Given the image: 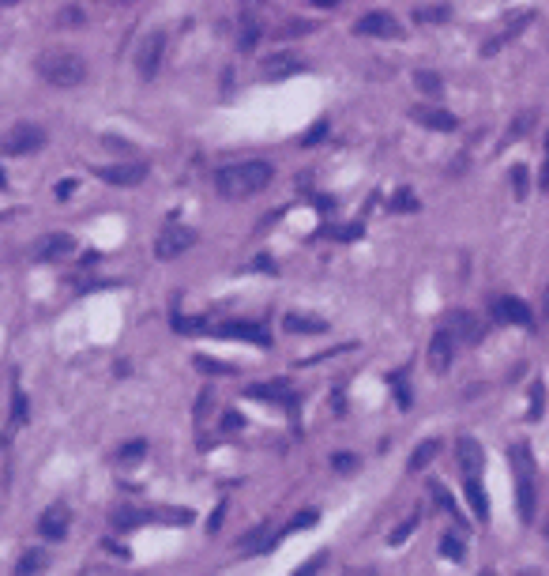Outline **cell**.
<instances>
[{
  "label": "cell",
  "mask_w": 549,
  "mask_h": 576,
  "mask_svg": "<svg viewBox=\"0 0 549 576\" xmlns=\"http://www.w3.org/2000/svg\"><path fill=\"white\" fill-rule=\"evenodd\" d=\"M275 178V166L264 162V159H248V162H234V166H222L215 173V189L218 196L226 200H245L253 196V192L267 189Z\"/></svg>",
  "instance_id": "1"
},
{
  "label": "cell",
  "mask_w": 549,
  "mask_h": 576,
  "mask_svg": "<svg viewBox=\"0 0 549 576\" xmlns=\"http://www.w3.org/2000/svg\"><path fill=\"white\" fill-rule=\"evenodd\" d=\"M34 72L49 83V87H79L87 79V61L72 49H45L34 61Z\"/></svg>",
  "instance_id": "2"
},
{
  "label": "cell",
  "mask_w": 549,
  "mask_h": 576,
  "mask_svg": "<svg viewBox=\"0 0 549 576\" xmlns=\"http://www.w3.org/2000/svg\"><path fill=\"white\" fill-rule=\"evenodd\" d=\"M511 463H516V505H519V516L534 520V456H530L527 444H516L511 449Z\"/></svg>",
  "instance_id": "3"
},
{
  "label": "cell",
  "mask_w": 549,
  "mask_h": 576,
  "mask_svg": "<svg viewBox=\"0 0 549 576\" xmlns=\"http://www.w3.org/2000/svg\"><path fill=\"white\" fill-rule=\"evenodd\" d=\"M45 147V132L38 125H15L8 128V136L0 139V151L12 155V159H23V155H34Z\"/></svg>",
  "instance_id": "4"
},
{
  "label": "cell",
  "mask_w": 549,
  "mask_h": 576,
  "mask_svg": "<svg viewBox=\"0 0 549 576\" xmlns=\"http://www.w3.org/2000/svg\"><path fill=\"white\" fill-rule=\"evenodd\" d=\"M162 53H166V31H151L136 49V72L139 79H154L162 68Z\"/></svg>",
  "instance_id": "5"
},
{
  "label": "cell",
  "mask_w": 549,
  "mask_h": 576,
  "mask_svg": "<svg viewBox=\"0 0 549 576\" xmlns=\"http://www.w3.org/2000/svg\"><path fill=\"white\" fill-rule=\"evenodd\" d=\"M196 245V230L192 226H166L162 234L154 241V256L158 260H173L181 253H189V249Z\"/></svg>",
  "instance_id": "6"
},
{
  "label": "cell",
  "mask_w": 549,
  "mask_h": 576,
  "mask_svg": "<svg viewBox=\"0 0 549 576\" xmlns=\"http://www.w3.org/2000/svg\"><path fill=\"white\" fill-rule=\"evenodd\" d=\"M95 173L106 185H120V189H132L151 173V166L147 162H109V166H95Z\"/></svg>",
  "instance_id": "7"
},
{
  "label": "cell",
  "mask_w": 549,
  "mask_h": 576,
  "mask_svg": "<svg viewBox=\"0 0 549 576\" xmlns=\"http://www.w3.org/2000/svg\"><path fill=\"white\" fill-rule=\"evenodd\" d=\"M353 34H361V38H399L403 26H399V20L388 15V12H369V15H361V20L353 23Z\"/></svg>",
  "instance_id": "8"
},
{
  "label": "cell",
  "mask_w": 549,
  "mask_h": 576,
  "mask_svg": "<svg viewBox=\"0 0 549 576\" xmlns=\"http://www.w3.org/2000/svg\"><path fill=\"white\" fill-rule=\"evenodd\" d=\"M215 336L222 339H245V343H256V347H271V332L256 320H226L215 328Z\"/></svg>",
  "instance_id": "9"
},
{
  "label": "cell",
  "mask_w": 549,
  "mask_h": 576,
  "mask_svg": "<svg viewBox=\"0 0 549 576\" xmlns=\"http://www.w3.org/2000/svg\"><path fill=\"white\" fill-rule=\"evenodd\" d=\"M76 253V238L72 234H42L38 241L31 245V256L34 260H61V256H72Z\"/></svg>",
  "instance_id": "10"
},
{
  "label": "cell",
  "mask_w": 549,
  "mask_h": 576,
  "mask_svg": "<svg viewBox=\"0 0 549 576\" xmlns=\"http://www.w3.org/2000/svg\"><path fill=\"white\" fill-rule=\"evenodd\" d=\"M493 317L500 324H516V328H534V313L519 298H497L493 302Z\"/></svg>",
  "instance_id": "11"
},
{
  "label": "cell",
  "mask_w": 549,
  "mask_h": 576,
  "mask_svg": "<svg viewBox=\"0 0 549 576\" xmlns=\"http://www.w3.org/2000/svg\"><path fill=\"white\" fill-rule=\"evenodd\" d=\"M301 68H305V61L290 49H278L271 57L260 61V76H267V79H286V76H294V72H301Z\"/></svg>",
  "instance_id": "12"
},
{
  "label": "cell",
  "mask_w": 549,
  "mask_h": 576,
  "mask_svg": "<svg viewBox=\"0 0 549 576\" xmlns=\"http://www.w3.org/2000/svg\"><path fill=\"white\" fill-rule=\"evenodd\" d=\"M530 20H534V12H511L508 15V23L500 26V34H493V38H486V45H482V53H497V49H504V45L511 38H519V34L530 26Z\"/></svg>",
  "instance_id": "13"
},
{
  "label": "cell",
  "mask_w": 549,
  "mask_h": 576,
  "mask_svg": "<svg viewBox=\"0 0 549 576\" xmlns=\"http://www.w3.org/2000/svg\"><path fill=\"white\" fill-rule=\"evenodd\" d=\"M411 117L417 120V125L433 128V132H455V128H459V117L448 114L444 106H414Z\"/></svg>",
  "instance_id": "14"
},
{
  "label": "cell",
  "mask_w": 549,
  "mask_h": 576,
  "mask_svg": "<svg viewBox=\"0 0 549 576\" xmlns=\"http://www.w3.org/2000/svg\"><path fill=\"white\" fill-rule=\"evenodd\" d=\"M455 347H459V343L452 339V332H448V328L433 332V339H429V369H433V373H444V369L452 366Z\"/></svg>",
  "instance_id": "15"
},
{
  "label": "cell",
  "mask_w": 549,
  "mask_h": 576,
  "mask_svg": "<svg viewBox=\"0 0 549 576\" xmlns=\"http://www.w3.org/2000/svg\"><path fill=\"white\" fill-rule=\"evenodd\" d=\"M444 328L452 332V339H455V343H478V339H482V324H478V317H474V313H463V309L448 313V317H444Z\"/></svg>",
  "instance_id": "16"
},
{
  "label": "cell",
  "mask_w": 549,
  "mask_h": 576,
  "mask_svg": "<svg viewBox=\"0 0 549 576\" xmlns=\"http://www.w3.org/2000/svg\"><path fill=\"white\" fill-rule=\"evenodd\" d=\"M68 524H72L68 505H53V508H45V513H42L38 531H42V538H53V543H61V538L68 535Z\"/></svg>",
  "instance_id": "17"
},
{
  "label": "cell",
  "mask_w": 549,
  "mask_h": 576,
  "mask_svg": "<svg viewBox=\"0 0 549 576\" xmlns=\"http://www.w3.org/2000/svg\"><path fill=\"white\" fill-rule=\"evenodd\" d=\"M143 524H154V513H151V508L117 505L113 513H109V527H117V531H136V527H143Z\"/></svg>",
  "instance_id": "18"
},
{
  "label": "cell",
  "mask_w": 549,
  "mask_h": 576,
  "mask_svg": "<svg viewBox=\"0 0 549 576\" xmlns=\"http://www.w3.org/2000/svg\"><path fill=\"white\" fill-rule=\"evenodd\" d=\"M455 456H459V471L463 475H482V467H486V452H482V444L474 437H459L455 444Z\"/></svg>",
  "instance_id": "19"
},
{
  "label": "cell",
  "mask_w": 549,
  "mask_h": 576,
  "mask_svg": "<svg viewBox=\"0 0 549 576\" xmlns=\"http://www.w3.org/2000/svg\"><path fill=\"white\" fill-rule=\"evenodd\" d=\"M283 328L290 332V336H320V332H328V320H324V317H309V313H286Z\"/></svg>",
  "instance_id": "20"
},
{
  "label": "cell",
  "mask_w": 549,
  "mask_h": 576,
  "mask_svg": "<svg viewBox=\"0 0 549 576\" xmlns=\"http://www.w3.org/2000/svg\"><path fill=\"white\" fill-rule=\"evenodd\" d=\"M463 494H467L470 513L486 524L489 520V501H486V490H482V475H463Z\"/></svg>",
  "instance_id": "21"
},
{
  "label": "cell",
  "mask_w": 549,
  "mask_h": 576,
  "mask_svg": "<svg viewBox=\"0 0 549 576\" xmlns=\"http://www.w3.org/2000/svg\"><path fill=\"white\" fill-rule=\"evenodd\" d=\"M245 396L253 399H271V403H294V392L286 380H271V384H248Z\"/></svg>",
  "instance_id": "22"
},
{
  "label": "cell",
  "mask_w": 549,
  "mask_h": 576,
  "mask_svg": "<svg viewBox=\"0 0 549 576\" xmlns=\"http://www.w3.org/2000/svg\"><path fill=\"white\" fill-rule=\"evenodd\" d=\"M436 452H440V441L436 437H429V441H422L417 449L411 452V471H425L429 463L436 460Z\"/></svg>",
  "instance_id": "23"
},
{
  "label": "cell",
  "mask_w": 549,
  "mask_h": 576,
  "mask_svg": "<svg viewBox=\"0 0 549 576\" xmlns=\"http://www.w3.org/2000/svg\"><path fill=\"white\" fill-rule=\"evenodd\" d=\"M237 546H241L245 554H264V550H271V546H275V538L267 535V527H256V531H248Z\"/></svg>",
  "instance_id": "24"
},
{
  "label": "cell",
  "mask_w": 549,
  "mask_h": 576,
  "mask_svg": "<svg viewBox=\"0 0 549 576\" xmlns=\"http://www.w3.org/2000/svg\"><path fill=\"white\" fill-rule=\"evenodd\" d=\"M192 366H196L200 373H215V377H234V373H237L230 361H215V358H203V355L192 358Z\"/></svg>",
  "instance_id": "25"
},
{
  "label": "cell",
  "mask_w": 549,
  "mask_h": 576,
  "mask_svg": "<svg viewBox=\"0 0 549 576\" xmlns=\"http://www.w3.org/2000/svg\"><path fill=\"white\" fill-rule=\"evenodd\" d=\"M170 324H173L177 332H181V336H196V332H207V320H203V317H184V313H173Z\"/></svg>",
  "instance_id": "26"
},
{
  "label": "cell",
  "mask_w": 549,
  "mask_h": 576,
  "mask_svg": "<svg viewBox=\"0 0 549 576\" xmlns=\"http://www.w3.org/2000/svg\"><path fill=\"white\" fill-rule=\"evenodd\" d=\"M534 120H538V114H534V109H527V114H519L516 120H511L508 136H504V147H508V143H516V139L523 136V132H530V125H534Z\"/></svg>",
  "instance_id": "27"
},
{
  "label": "cell",
  "mask_w": 549,
  "mask_h": 576,
  "mask_svg": "<svg viewBox=\"0 0 549 576\" xmlns=\"http://www.w3.org/2000/svg\"><path fill=\"white\" fill-rule=\"evenodd\" d=\"M414 83L425 91V95H433V98L444 95V83H440V76H436V72H414Z\"/></svg>",
  "instance_id": "28"
},
{
  "label": "cell",
  "mask_w": 549,
  "mask_h": 576,
  "mask_svg": "<svg viewBox=\"0 0 549 576\" xmlns=\"http://www.w3.org/2000/svg\"><path fill=\"white\" fill-rule=\"evenodd\" d=\"M429 494L436 497V505H440L444 513H452V516H463V513H459V505H455V497L448 494V486H444V482H433V486H429Z\"/></svg>",
  "instance_id": "29"
},
{
  "label": "cell",
  "mask_w": 549,
  "mask_h": 576,
  "mask_svg": "<svg viewBox=\"0 0 549 576\" xmlns=\"http://www.w3.org/2000/svg\"><path fill=\"white\" fill-rule=\"evenodd\" d=\"M542 411H546V388H542V380H534V384H530V411H527V418H530V422H538Z\"/></svg>",
  "instance_id": "30"
},
{
  "label": "cell",
  "mask_w": 549,
  "mask_h": 576,
  "mask_svg": "<svg viewBox=\"0 0 549 576\" xmlns=\"http://www.w3.org/2000/svg\"><path fill=\"white\" fill-rule=\"evenodd\" d=\"M139 456H147V441L139 437V441H128V444H120L117 449V460L120 463H132V460H139Z\"/></svg>",
  "instance_id": "31"
},
{
  "label": "cell",
  "mask_w": 549,
  "mask_h": 576,
  "mask_svg": "<svg viewBox=\"0 0 549 576\" xmlns=\"http://www.w3.org/2000/svg\"><path fill=\"white\" fill-rule=\"evenodd\" d=\"M440 554L448 557V561H463V557H467V546H463L455 535H444L440 538Z\"/></svg>",
  "instance_id": "32"
},
{
  "label": "cell",
  "mask_w": 549,
  "mask_h": 576,
  "mask_svg": "<svg viewBox=\"0 0 549 576\" xmlns=\"http://www.w3.org/2000/svg\"><path fill=\"white\" fill-rule=\"evenodd\" d=\"M154 520H162V524H192V513L189 508H154Z\"/></svg>",
  "instance_id": "33"
},
{
  "label": "cell",
  "mask_w": 549,
  "mask_h": 576,
  "mask_svg": "<svg viewBox=\"0 0 549 576\" xmlns=\"http://www.w3.org/2000/svg\"><path fill=\"white\" fill-rule=\"evenodd\" d=\"M83 23H87V12H83V8H76V4H68V8L57 15V26H83Z\"/></svg>",
  "instance_id": "34"
},
{
  "label": "cell",
  "mask_w": 549,
  "mask_h": 576,
  "mask_svg": "<svg viewBox=\"0 0 549 576\" xmlns=\"http://www.w3.org/2000/svg\"><path fill=\"white\" fill-rule=\"evenodd\" d=\"M316 520H320V513H316V508H301V513H297L290 524H286V531H305V527H312Z\"/></svg>",
  "instance_id": "35"
},
{
  "label": "cell",
  "mask_w": 549,
  "mask_h": 576,
  "mask_svg": "<svg viewBox=\"0 0 549 576\" xmlns=\"http://www.w3.org/2000/svg\"><path fill=\"white\" fill-rule=\"evenodd\" d=\"M527 189H530V181H527V166H511V192H516V200H523V196H527Z\"/></svg>",
  "instance_id": "36"
},
{
  "label": "cell",
  "mask_w": 549,
  "mask_h": 576,
  "mask_svg": "<svg viewBox=\"0 0 549 576\" xmlns=\"http://www.w3.org/2000/svg\"><path fill=\"white\" fill-rule=\"evenodd\" d=\"M45 565V557H42V550H26L23 557H19V565H15V569L19 573H38Z\"/></svg>",
  "instance_id": "37"
},
{
  "label": "cell",
  "mask_w": 549,
  "mask_h": 576,
  "mask_svg": "<svg viewBox=\"0 0 549 576\" xmlns=\"http://www.w3.org/2000/svg\"><path fill=\"white\" fill-rule=\"evenodd\" d=\"M331 467H335V471H358V456H353V452H335V456H331Z\"/></svg>",
  "instance_id": "38"
},
{
  "label": "cell",
  "mask_w": 549,
  "mask_h": 576,
  "mask_svg": "<svg viewBox=\"0 0 549 576\" xmlns=\"http://www.w3.org/2000/svg\"><path fill=\"white\" fill-rule=\"evenodd\" d=\"M414 527H417V516H411V520H406V524H399L395 531L388 535V543H392V546H399V543H403V538H411V531H414Z\"/></svg>",
  "instance_id": "39"
},
{
  "label": "cell",
  "mask_w": 549,
  "mask_h": 576,
  "mask_svg": "<svg viewBox=\"0 0 549 576\" xmlns=\"http://www.w3.org/2000/svg\"><path fill=\"white\" fill-rule=\"evenodd\" d=\"M448 20V8H422L417 12V23H444Z\"/></svg>",
  "instance_id": "40"
},
{
  "label": "cell",
  "mask_w": 549,
  "mask_h": 576,
  "mask_svg": "<svg viewBox=\"0 0 549 576\" xmlns=\"http://www.w3.org/2000/svg\"><path fill=\"white\" fill-rule=\"evenodd\" d=\"M324 136H328V120H316V125L309 128V132H305L301 143H305V147H312V143H320Z\"/></svg>",
  "instance_id": "41"
},
{
  "label": "cell",
  "mask_w": 549,
  "mask_h": 576,
  "mask_svg": "<svg viewBox=\"0 0 549 576\" xmlns=\"http://www.w3.org/2000/svg\"><path fill=\"white\" fill-rule=\"evenodd\" d=\"M12 422H26V396L15 388V396H12Z\"/></svg>",
  "instance_id": "42"
},
{
  "label": "cell",
  "mask_w": 549,
  "mask_h": 576,
  "mask_svg": "<svg viewBox=\"0 0 549 576\" xmlns=\"http://www.w3.org/2000/svg\"><path fill=\"white\" fill-rule=\"evenodd\" d=\"M309 31H312V23H286L283 31H278V38L286 42V38H297V34H309Z\"/></svg>",
  "instance_id": "43"
},
{
  "label": "cell",
  "mask_w": 549,
  "mask_h": 576,
  "mask_svg": "<svg viewBox=\"0 0 549 576\" xmlns=\"http://www.w3.org/2000/svg\"><path fill=\"white\" fill-rule=\"evenodd\" d=\"M79 189V181L76 178H64V181H57V189H53V196H57V200H68L72 196V192H76Z\"/></svg>",
  "instance_id": "44"
},
{
  "label": "cell",
  "mask_w": 549,
  "mask_h": 576,
  "mask_svg": "<svg viewBox=\"0 0 549 576\" xmlns=\"http://www.w3.org/2000/svg\"><path fill=\"white\" fill-rule=\"evenodd\" d=\"M392 208H395V211H414V208H417L414 192H399V196L392 200Z\"/></svg>",
  "instance_id": "45"
},
{
  "label": "cell",
  "mask_w": 549,
  "mask_h": 576,
  "mask_svg": "<svg viewBox=\"0 0 549 576\" xmlns=\"http://www.w3.org/2000/svg\"><path fill=\"white\" fill-rule=\"evenodd\" d=\"M256 38H260V26H256V23H248V26H245V34H241V49H253Z\"/></svg>",
  "instance_id": "46"
},
{
  "label": "cell",
  "mask_w": 549,
  "mask_h": 576,
  "mask_svg": "<svg viewBox=\"0 0 549 576\" xmlns=\"http://www.w3.org/2000/svg\"><path fill=\"white\" fill-rule=\"evenodd\" d=\"M222 520H226V501H222V505L215 508V513H211V520H207V531H218V527H222Z\"/></svg>",
  "instance_id": "47"
},
{
  "label": "cell",
  "mask_w": 549,
  "mask_h": 576,
  "mask_svg": "<svg viewBox=\"0 0 549 576\" xmlns=\"http://www.w3.org/2000/svg\"><path fill=\"white\" fill-rule=\"evenodd\" d=\"M222 426H226V430H241V426H245V418H241L237 411H230L226 418H222Z\"/></svg>",
  "instance_id": "48"
},
{
  "label": "cell",
  "mask_w": 549,
  "mask_h": 576,
  "mask_svg": "<svg viewBox=\"0 0 549 576\" xmlns=\"http://www.w3.org/2000/svg\"><path fill=\"white\" fill-rule=\"evenodd\" d=\"M102 143H106L109 151H128V143H125V139H117V136H102Z\"/></svg>",
  "instance_id": "49"
},
{
  "label": "cell",
  "mask_w": 549,
  "mask_h": 576,
  "mask_svg": "<svg viewBox=\"0 0 549 576\" xmlns=\"http://www.w3.org/2000/svg\"><path fill=\"white\" fill-rule=\"evenodd\" d=\"M335 238H342V241H350V238H361V226H350V230H331Z\"/></svg>",
  "instance_id": "50"
},
{
  "label": "cell",
  "mask_w": 549,
  "mask_h": 576,
  "mask_svg": "<svg viewBox=\"0 0 549 576\" xmlns=\"http://www.w3.org/2000/svg\"><path fill=\"white\" fill-rule=\"evenodd\" d=\"M538 185L549 192V143H546V166H542V178H538Z\"/></svg>",
  "instance_id": "51"
},
{
  "label": "cell",
  "mask_w": 549,
  "mask_h": 576,
  "mask_svg": "<svg viewBox=\"0 0 549 576\" xmlns=\"http://www.w3.org/2000/svg\"><path fill=\"white\" fill-rule=\"evenodd\" d=\"M316 569H324V554H320V557H316V561H309V565H301V569H297V573H316Z\"/></svg>",
  "instance_id": "52"
},
{
  "label": "cell",
  "mask_w": 549,
  "mask_h": 576,
  "mask_svg": "<svg viewBox=\"0 0 549 576\" xmlns=\"http://www.w3.org/2000/svg\"><path fill=\"white\" fill-rule=\"evenodd\" d=\"M256 267H260V272H275V264H271L267 256H260V260H256Z\"/></svg>",
  "instance_id": "53"
},
{
  "label": "cell",
  "mask_w": 549,
  "mask_h": 576,
  "mask_svg": "<svg viewBox=\"0 0 549 576\" xmlns=\"http://www.w3.org/2000/svg\"><path fill=\"white\" fill-rule=\"evenodd\" d=\"M316 8H335V4H342V0H312Z\"/></svg>",
  "instance_id": "54"
},
{
  "label": "cell",
  "mask_w": 549,
  "mask_h": 576,
  "mask_svg": "<svg viewBox=\"0 0 549 576\" xmlns=\"http://www.w3.org/2000/svg\"><path fill=\"white\" fill-rule=\"evenodd\" d=\"M4 4H15V0H0V8H4Z\"/></svg>",
  "instance_id": "55"
},
{
  "label": "cell",
  "mask_w": 549,
  "mask_h": 576,
  "mask_svg": "<svg viewBox=\"0 0 549 576\" xmlns=\"http://www.w3.org/2000/svg\"><path fill=\"white\" fill-rule=\"evenodd\" d=\"M0 185H8V181H4V173H0Z\"/></svg>",
  "instance_id": "56"
},
{
  "label": "cell",
  "mask_w": 549,
  "mask_h": 576,
  "mask_svg": "<svg viewBox=\"0 0 549 576\" xmlns=\"http://www.w3.org/2000/svg\"><path fill=\"white\" fill-rule=\"evenodd\" d=\"M546 535H549V527H546Z\"/></svg>",
  "instance_id": "57"
}]
</instances>
